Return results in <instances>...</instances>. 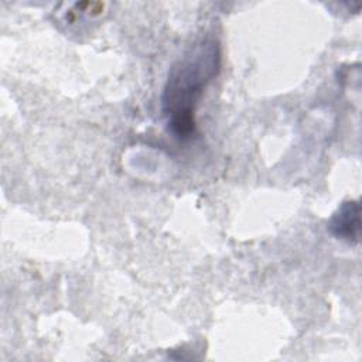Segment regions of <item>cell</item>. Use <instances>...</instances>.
<instances>
[{"mask_svg":"<svg viewBox=\"0 0 362 362\" xmlns=\"http://www.w3.org/2000/svg\"><path fill=\"white\" fill-rule=\"evenodd\" d=\"M221 69V45L211 35L194 41L171 65L161 93L168 132L178 140L195 133V110L204 90Z\"/></svg>","mask_w":362,"mask_h":362,"instance_id":"obj_1","label":"cell"},{"mask_svg":"<svg viewBox=\"0 0 362 362\" xmlns=\"http://www.w3.org/2000/svg\"><path fill=\"white\" fill-rule=\"evenodd\" d=\"M327 229L335 239L346 242L348 245H356L361 230L359 201H344L329 218Z\"/></svg>","mask_w":362,"mask_h":362,"instance_id":"obj_2","label":"cell"}]
</instances>
